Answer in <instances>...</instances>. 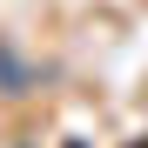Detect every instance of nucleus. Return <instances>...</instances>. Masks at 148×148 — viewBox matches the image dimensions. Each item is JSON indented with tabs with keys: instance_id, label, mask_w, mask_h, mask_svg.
Segmentation results:
<instances>
[{
	"instance_id": "obj_1",
	"label": "nucleus",
	"mask_w": 148,
	"mask_h": 148,
	"mask_svg": "<svg viewBox=\"0 0 148 148\" xmlns=\"http://www.w3.org/2000/svg\"><path fill=\"white\" fill-rule=\"evenodd\" d=\"M27 81H34V74H27V61H20L7 40H0V94H27Z\"/></svg>"
}]
</instances>
